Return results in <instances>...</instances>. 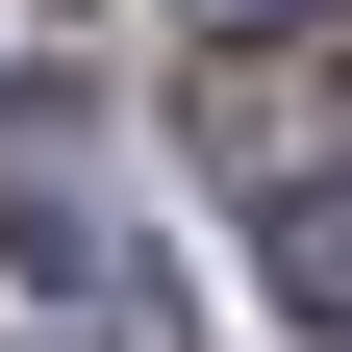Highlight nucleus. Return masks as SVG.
Segmentation results:
<instances>
[{
  "mask_svg": "<svg viewBox=\"0 0 352 352\" xmlns=\"http://www.w3.org/2000/svg\"><path fill=\"white\" fill-rule=\"evenodd\" d=\"M252 252H277L302 327H352V176H277V201H252Z\"/></svg>",
  "mask_w": 352,
  "mask_h": 352,
  "instance_id": "obj_1",
  "label": "nucleus"
},
{
  "mask_svg": "<svg viewBox=\"0 0 352 352\" xmlns=\"http://www.w3.org/2000/svg\"><path fill=\"white\" fill-rule=\"evenodd\" d=\"M201 25H302V0H201Z\"/></svg>",
  "mask_w": 352,
  "mask_h": 352,
  "instance_id": "obj_2",
  "label": "nucleus"
}]
</instances>
